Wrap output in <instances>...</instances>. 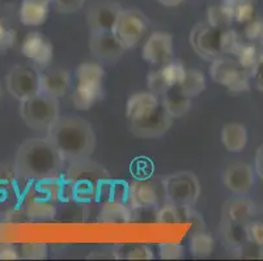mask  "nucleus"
Wrapping results in <instances>:
<instances>
[{"label":"nucleus","mask_w":263,"mask_h":261,"mask_svg":"<svg viewBox=\"0 0 263 261\" xmlns=\"http://www.w3.org/2000/svg\"><path fill=\"white\" fill-rule=\"evenodd\" d=\"M16 178H18L16 174L15 166H11L8 164H0V190L9 188L15 183Z\"/></svg>","instance_id":"nucleus-45"},{"label":"nucleus","mask_w":263,"mask_h":261,"mask_svg":"<svg viewBox=\"0 0 263 261\" xmlns=\"http://www.w3.org/2000/svg\"><path fill=\"white\" fill-rule=\"evenodd\" d=\"M249 239L263 247V207H257L255 214L246 224Z\"/></svg>","instance_id":"nucleus-35"},{"label":"nucleus","mask_w":263,"mask_h":261,"mask_svg":"<svg viewBox=\"0 0 263 261\" xmlns=\"http://www.w3.org/2000/svg\"><path fill=\"white\" fill-rule=\"evenodd\" d=\"M54 2L55 9L59 13L71 14L80 11L85 4V0H52Z\"/></svg>","instance_id":"nucleus-44"},{"label":"nucleus","mask_w":263,"mask_h":261,"mask_svg":"<svg viewBox=\"0 0 263 261\" xmlns=\"http://www.w3.org/2000/svg\"><path fill=\"white\" fill-rule=\"evenodd\" d=\"M178 86L179 89L183 92V94H186L190 98H194L204 92L207 84H205L204 75H203L202 72L198 71V69L190 68L186 71L185 78H183V81Z\"/></svg>","instance_id":"nucleus-30"},{"label":"nucleus","mask_w":263,"mask_h":261,"mask_svg":"<svg viewBox=\"0 0 263 261\" xmlns=\"http://www.w3.org/2000/svg\"><path fill=\"white\" fill-rule=\"evenodd\" d=\"M255 174L259 176L260 180H263V144L258 148L255 153Z\"/></svg>","instance_id":"nucleus-49"},{"label":"nucleus","mask_w":263,"mask_h":261,"mask_svg":"<svg viewBox=\"0 0 263 261\" xmlns=\"http://www.w3.org/2000/svg\"><path fill=\"white\" fill-rule=\"evenodd\" d=\"M2 94H3V93H2V89H0V99H2Z\"/></svg>","instance_id":"nucleus-51"},{"label":"nucleus","mask_w":263,"mask_h":261,"mask_svg":"<svg viewBox=\"0 0 263 261\" xmlns=\"http://www.w3.org/2000/svg\"><path fill=\"white\" fill-rule=\"evenodd\" d=\"M105 71L99 63H81L76 69V84L87 85L96 89H102Z\"/></svg>","instance_id":"nucleus-26"},{"label":"nucleus","mask_w":263,"mask_h":261,"mask_svg":"<svg viewBox=\"0 0 263 261\" xmlns=\"http://www.w3.org/2000/svg\"><path fill=\"white\" fill-rule=\"evenodd\" d=\"M156 221L162 225H172V224H178L181 221V215H179L178 207L172 203L165 204L161 209L157 212Z\"/></svg>","instance_id":"nucleus-41"},{"label":"nucleus","mask_w":263,"mask_h":261,"mask_svg":"<svg viewBox=\"0 0 263 261\" xmlns=\"http://www.w3.org/2000/svg\"><path fill=\"white\" fill-rule=\"evenodd\" d=\"M231 255L234 258H245V260H259L263 258V247L253 240L246 242L243 246L237 250L231 251Z\"/></svg>","instance_id":"nucleus-36"},{"label":"nucleus","mask_w":263,"mask_h":261,"mask_svg":"<svg viewBox=\"0 0 263 261\" xmlns=\"http://www.w3.org/2000/svg\"><path fill=\"white\" fill-rule=\"evenodd\" d=\"M223 183L231 192L246 195L252 191L255 183V170L246 162H236L224 170Z\"/></svg>","instance_id":"nucleus-14"},{"label":"nucleus","mask_w":263,"mask_h":261,"mask_svg":"<svg viewBox=\"0 0 263 261\" xmlns=\"http://www.w3.org/2000/svg\"><path fill=\"white\" fill-rule=\"evenodd\" d=\"M49 2H51V0H49Z\"/></svg>","instance_id":"nucleus-53"},{"label":"nucleus","mask_w":263,"mask_h":261,"mask_svg":"<svg viewBox=\"0 0 263 261\" xmlns=\"http://www.w3.org/2000/svg\"><path fill=\"white\" fill-rule=\"evenodd\" d=\"M147 85L149 92L155 93L156 95L161 97L166 90L171 88L169 84L165 80L164 75H162L161 69H155V71H151L147 76Z\"/></svg>","instance_id":"nucleus-40"},{"label":"nucleus","mask_w":263,"mask_h":261,"mask_svg":"<svg viewBox=\"0 0 263 261\" xmlns=\"http://www.w3.org/2000/svg\"><path fill=\"white\" fill-rule=\"evenodd\" d=\"M0 9H2V0H0Z\"/></svg>","instance_id":"nucleus-52"},{"label":"nucleus","mask_w":263,"mask_h":261,"mask_svg":"<svg viewBox=\"0 0 263 261\" xmlns=\"http://www.w3.org/2000/svg\"><path fill=\"white\" fill-rule=\"evenodd\" d=\"M20 257V251L13 244H0V260H17Z\"/></svg>","instance_id":"nucleus-47"},{"label":"nucleus","mask_w":263,"mask_h":261,"mask_svg":"<svg viewBox=\"0 0 263 261\" xmlns=\"http://www.w3.org/2000/svg\"><path fill=\"white\" fill-rule=\"evenodd\" d=\"M173 118L160 101L159 106L140 119L130 122V131L139 138H159L171 129Z\"/></svg>","instance_id":"nucleus-11"},{"label":"nucleus","mask_w":263,"mask_h":261,"mask_svg":"<svg viewBox=\"0 0 263 261\" xmlns=\"http://www.w3.org/2000/svg\"><path fill=\"white\" fill-rule=\"evenodd\" d=\"M18 111L24 123L38 132H47L61 116L58 98L41 92L20 102Z\"/></svg>","instance_id":"nucleus-4"},{"label":"nucleus","mask_w":263,"mask_h":261,"mask_svg":"<svg viewBox=\"0 0 263 261\" xmlns=\"http://www.w3.org/2000/svg\"><path fill=\"white\" fill-rule=\"evenodd\" d=\"M71 86V75L66 69L52 68L40 73L41 93L54 98H61Z\"/></svg>","instance_id":"nucleus-17"},{"label":"nucleus","mask_w":263,"mask_h":261,"mask_svg":"<svg viewBox=\"0 0 263 261\" xmlns=\"http://www.w3.org/2000/svg\"><path fill=\"white\" fill-rule=\"evenodd\" d=\"M159 200V192L152 182L136 179L128 186V204L133 209H147L155 207Z\"/></svg>","instance_id":"nucleus-18"},{"label":"nucleus","mask_w":263,"mask_h":261,"mask_svg":"<svg viewBox=\"0 0 263 261\" xmlns=\"http://www.w3.org/2000/svg\"><path fill=\"white\" fill-rule=\"evenodd\" d=\"M257 205L253 200L237 195V197L228 198L221 207V219L224 221L248 224L254 217Z\"/></svg>","instance_id":"nucleus-19"},{"label":"nucleus","mask_w":263,"mask_h":261,"mask_svg":"<svg viewBox=\"0 0 263 261\" xmlns=\"http://www.w3.org/2000/svg\"><path fill=\"white\" fill-rule=\"evenodd\" d=\"M46 137L61 153L66 164L92 157L97 145L93 127L80 116H59Z\"/></svg>","instance_id":"nucleus-2"},{"label":"nucleus","mask_w":263,"mask_h":261,"mask_svg":"<svg viewBox=\"0 0 263 261\" xmlns=\"http://www.w3.org/2000/svg\"><path fill=\"white\" fill-rule=\"evenodd\" d=\"M224 32L209 23H199L191 29L189 41L193 50L205 61H214L224 55Z\"/></svg>","instance_id":"nucleus-9"},{"label":"nucleus","mask_w":263,"mask_h":261,"mask_svg":"<svg viewBox=\"0 0 263 261\" xmlns=\"http://www.w3.org/2000/svg\"><path fill=\"white\" fill-rule=\"evenodd\" d=\"M159 256L162 260H179L183 257V247L178 243H162L159 246Z\"/></svg>","instance_id":"nucleus-42"},{"label":"nucleus","mask_w":263,"mask_h":261,"mask_svg":"<svg viewBox=\"0 0 263 261\" xmlns=\"http://www.w3.org/2000/svg\"><path fill=\"white\" fill-rule=\"evenodd\" d=\"M185 0H159V3H161L164 7H171V8H173V7H178L179 4L183 3Z\"/></svg>","instance_id":"nucleus-50"},{"label":"nucleus","mask_w":263,"mask_h":261,"mask_svg":"<svg viewBox=\"0 0 263 261\" xmlns=\"http://www.w3.org/2000/svg\"><path fill=\"white\" fill-rule=\"evenodd\" d=\"M116 257L127 258V260H152L154 252L144 244H134V246H122L116 252Z\"/></svg>","instance_id":"nucleus-34"},{"label":"nucleus","mask_w":263,"mask_h":261,"mask_svg":"<svg viewBox=\"0 0 263 261\" xmlns=\"http://www.w3.org/2000/svg\"><path fill=\"white\" fill-rule=\"evenodd\" d=\"M220 138L228 152L240 153L248 144V129L241 123H228L221 129Z\"/></svg>","instance_id":"nucleus-23"},{"label":"nucleus","mask_w":263,"mask_h":261,"mask_svg":"<svg viewBox=\"0 0 263 261\" xmlns=\"http://www.w3.org/2000/svg\"><path fill=\"white\" fill-rule=\"evenodd\" d=\"M160 69H161L162 75H164L165 80H166L171 88L172 86H178L179 84L182 83L183 78H185L186 71H187V68L183 66L182 62L173 61V59L168 63H165L164 66H160Z\"/></svg>","instance_id":"nucleus-33"},{"label":"nucleus","mask_w":263,"mask_h":261,"mask_svg":"<svg viewBox=\"0 0 263 261\" xmlns=\"http://www.w3.org/2000/svg\"><path fill=\"white\" fill-rule=\"evenodd\" d=\"M143 59L155 66H164L173 59V37L166 32H154L143 47Z\"/></svg>","instance_id":"nucleus-15"},{"label":"nucleus","mask_w":263,"mask_h":261,"mask_svg":"<svg viewBox=\"0 0 263 261\" xmlns=\"http://www.w3.org/2000/svg\"><path fill=\"white\" fill-rule=\"evenodd\" d=\"M89 50L93 56L104 63L119 61L126 49L113 32L92 33L89 38Z\"/></svg>","instance_id":"nucleus-13"},{"label":"nucleus","mask_w":263,"mask_h":261,"mask_svg":"<svg viewBox=\"0 0 263 261\" xmlns=\"http://www.w3.org/2000/svg\"><path fill=\"white\" fill-rule=\"evenodd\" d=\"M165 197L178 208H190L197 204L202 193L198 176L191 171H177L162 180Z\"/></svg>","instance_id":"nucleus-5"},{"label":"nucleus","mask_w":263,"mask_h":261,"mask_svg":"<svg viewBox=\"0 0 263 261\" xmlns=\"http://www.w3.org/2000/svg\"><path fill=\"white\" fill-rule=\"evenodd\" d=\"M122 8L113 0H100L90 6L87 23L92 33L113 32Z\"/></svg>","instance_id":"nucleus-12"},{"label":"nucleus","mask_w":263,"mask_h":261,"mask_svg":"<svg viewBox=\"0 0 263 261\" xmlns=\"http://www.w3.org/2000/svg\"><path fill=\"white\" fill-rule=\"evenodd\" d=\"M97 221L100 224H128L131 221L130 208L121 201H106L100 209Z\"/></svg>","instance_id":"nucleus-25"},{"label":"nucleus","mask_w":263,"mask_h":261,"mask_svg":"<svg viewBox=\"0 0 263 261\" xmlns=\"http://www.w3.org/2000/svg\"><path fill=\"white\" fill-rule=\"evenodd\" d=\"M215 250V240L204 230L195 231L190 238V251L194 258H209Z\"/></svg>","instance_id":"nucleus-29"},{"label":"nucleus","mask_w":263,"mask_h":261,"mask_svg":"<svg viewBox=\"0 0 263 261\" xmlns=\"http://www.w3.org/2000/svg\"><path fill=\"white\" fill-rule=\"evenodd\" d=\"M243 38L246 42L254 43V45L263 47V20L253 18L252 21L245 24Z\"/></svg>","instance_id":"nucleus-38"},{"label":"nucleus","mask_w":263,"mask_h":261,"mask_svg":"<svg viewBox=\"0 0 263 261\" xmlns=\"http://www.w3.org/2000/svg\"><path fill=\"white\" fill-rule=\"evenodd\" d=\"M245 42H246L245 38H243L242 35L238 34L237 32L232 30V28L228 29V30H226L223 35L224 55L228 54V55H232V56H236Z\"/></svg>","instance_id":"nucleus-37"},{"label":"nucleus","mask_w":263,"mask_h":261,"mask_svg":"<svg viewBox=\"0 0 263 261\" xmlns=\"http://www.w3.org/2000/svg\"><path fill=\"white\" fill-rule=\"evenodd\" d=\"M220 235L229 251L237 250L246 242L250 240L245 224L224 221V219H221V224H220Z\"/></svg>","instance_id":"nucleus-24"},{"label":"nucleus","mask_w":263,"mask_h":261,"mask_svg":"<svg viewBox=\"0 0 263 261\" xmlns=\"http://www.w3.org/2000/svg\"><path fill=\"white\" fill-rule=\"evenodd\" d=\"M16 42V32L13 29L8 28L4 21L0 20V52L7 51L11 49Z\"/></svg>","instance_id":"nucleus-43"},{"label":"nucleus","mask_w":263,"mask_h":261,"mask_svg":"<svg viewBox=\"0 0 263 261\" xmlns=\"http://www.w3.org/2000/svg\"><path fill=\"white\" fill-rule=\"evenodd\" d=\"M109 179V171L90 158L67 164L59 178L61 198L89 203L99 197Z\"/></svg>","instance_id":"nucleus-3"},{"label":"nucleus","mask_w":263,"mask_h":261,"mask_svg":"<svg viewBox=\"0 0 263 261\" xmlns=\"http://www.w3.org/2000/svg\"><path fill=\"white\" fill-rule=\"evenodd\" d=\"M101 94L102 89H96L90 86L76 84L71 99H72L73 106L78 110H89L101 98Z\"/></svg>","instance_id":"nucleus-28"},{"label":"nucleus","mask_w":263,"mask_h":261,"mask_svg":"<svg viewBox=\"0 0 263 261\" xmlns=\"http://www.w3.org/2000/svg\"><path fill=\"white\" fill-rule=\"evenodd\" d=\"M207 23L211 24L215 28L220 29V30H223V32L231 29L234 24L223 4L210 7L209 11H207Z\"/></svg>","instance_id":"nucleus-32"},{"label":"nucleus","mask_w":263,"mask_h":261,"mask_svg":"<svg viewBox=\"0 0 263 261\" xmlns=\"http://www.w3.org/2000/svg\"><path fill=\"white\" fill-rule=\"evenodd\" d=\"M6 88L18 102L29 99L41 92L40 72L33 67L15 66L6 76Z\"/></svg>","instance_id":"nucleus-10"},{"label":"nucleus","mask_w":263,"mask_h":261,"mask_svg":"<svg viewBox=\"0 0 263 261\" xmlns=\"http://www.w3.org/2000/svg\"><path fill=\"white\" fill-rule=\"evenodd\" d=\"M160 104L159 95L152 92H140L133 94L126 105V116L128 121H136L154 111Z\"/></svg>","instance_id":"nucleus-20"},{"label":"nucleus","mask_w":263,"mask_h":261,"mask_svg":"<svg viewBox=\"0 0 263 261\" xmlns=\"http://www.w3.org/2000/svg\"><path fill=\"white\" fill-rule=\"evenodd\" d=\"M148 18L139 9H122L113 33L126 50L134 49L148 30Z\"/></svg>","instance_id":"nucleus-8"},{"label":"nucleus","mask_w":263,"mask_h":261,"mask_svg":"<svg viewBox=\"0 0 263 261\" xmlns=\"http://www.w3.org/2000/svg\"><path fill=\"white\" fill-rule=\"evenodd\" d=\"M161 104L173 119L182 118L190 111L191 98L183 94L179 86H172L161 95Z\"/></svg>","instance_id":"nucleus-22"},{"label":"nucleus","mask_w":263,"mask_h":261,"mask_svg":"<svg viewBox=\"0 0 263 261\" xmlns=\"http://www.w3.org/2000/svg\"><path fill=\"white\" fill-rule=\"evenodd\" d=\"M59 200H62L59 179L37 182L26 193L25 212L32 218H52L57 213V203Z\"/></svg>","instance_id":"nucleus-7"},{"label":"nucleus","mask_w":263,"mask_h":261,"mask_svg":"<svg viewBox=\"0 0 263 261\" xmlns=\"http://www.w3.org/2000/svg\"><path fill=\"white\" fill-rule=\"evenodd\" d=\"M21 52L33 63L45 68L51 64L54 47H52V43L42 33L32 32L24 38Z\"/></svg>","instance_id":"nucleus-16"},{"label":"nucleus","mask_w":263,"mask_h":261,"mask_svg":"<svg viewBox=\"0 0 263 261\" xmlns=\"http://www.w3.org/2000/svg\"><path fill=\"white\" fill-rule=\"evenodd\" d=\"M13 166L18 178L47 182L63 175L66 161L47 137H34L28 138L18 147Z\"/></svg>","instance_id":"nucleus-1"},{"label":"nucleus","mask_w":263,"mask_h":261,"mask_svg":"<svg viewBox=\"0 0 263 261\" xmlns=\"http://www.w3.org/2000/svg\"><path fill=\"white\" fill-rule=\"evenodd\" d=\"M221 4L233 23L245 25L254 18V0H223Z\"/></svg>","instance_id":"nucleus-27"},{"label":"nucleus","mask_w":263,"mask_h":261,"mask_svg":"<svg viewBox=\"0 0 263 261\" xmlns=\"http://www.w3.org/2000/svg\"><path fill=\"white\" fill-rule=\"evenodd\" d=\"M49 0H23L18 16L20 21L26 26L44 25L49 16Z\"/></svg>","instance_id":"nucleus-21"},{"label":"nucleus","mask_w":263,"mask_h":261,"mask_svg":"<svg viewBox=\"0 0 263 261\" xmlns=\"http://www.w3.org/2000/svg\"><path fill=\"white\" fill-rule=\"evenodd\" d=\"M252 77L254 78V83L255 85H257L258 89H259L260 92H263V61L253 69Z\"/></svg>","instance_id":"nucleus-48"},{"label":"nucleus","mask_w":263,"mask_h":261,"mask_svg":"<svg viewBox=\"0 0 263 261\" xmlns=\"http://www.w3.org/2000/svg\"><path fill=\"white\" fill-rule=\"evenodd\" d=\"M20 256L23 258L28 260H42L47 257V244L45 243H26L21 244L20 247Z\"/></svg>","instance_id":"nucleus-39"},{"label":"nucleus","mask_w":263,"mask_h":261,"mask_svg":"<svg viewBox=\"0 0 263 261\" xmlns=\"http://www.w3.org/2000/svg\"><path fill=\"white\" fill-rule=\"evenodd\" d=\"M210 76L214 83L226 86L229 92L242 93L250 88L252 72L245 68L236 56L221 55L211 62Z\"/></svg>","instance_id":"nucleus-6"},{"label":"nucleus","mask_w":263,"mask_h":261,"mask_svg":"<svg viewBox=\"0 0 263 261\" xmlns=\"http://www.w3.org/2000/svg\"><path fill=\"white\" fill-rule=\"evenodd\" d=\"M238 61L241 62L245 68L253 72V69L263 61V47L254 45V43L245 42L240 49L238 54L236 55Z\"/></svg>","instance_id":"nucleus-31"},{"label":"nucleus","mask_w":263,"mask_h":261,"mask_svg":"<svg viewBox=\"0 0 263 261\" xmlns=\"http://www.w3.org/2000/svg\"><path fill=\"white\" fill-rule=\"evenodd\" d=\"M185 218L189 224L193 226V231H200V230H204V219H203L202 215L194 210L193 207L185 208Z\"/></svg>","instance_id":"nucleus-46"}]
</instances>
